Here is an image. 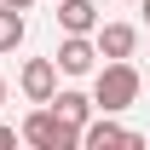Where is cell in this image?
I'll return each instance as SVG.
<instances>
[{"instance_id": "1", "label": "cell", "mask_w": 150, "mask_h": 150, "mask_svg": "<svg viewBox=\"0 0 150 150\" xmlns=\"http://www.w3.org/2000/svg\"><path fill=\"white\" fill-rule=\"evenodd\" d=\"M133 98H139V69H133L127 58H110L98 69V81H93V104L104 115H115V110H127Z\"/></svg>"}, {"instance_id": "2", "label": "cell", "mask_w": 150, "mask_h": 150, "mask_svg": "<svg viewBox=\"0 0 150 150\" xmlns=\"http://www.w3.org/2000/svg\"><path fill=\"white\" fill-rule=\"evenodd\" d=\"M18 133H23V139H29L35 150H75V144H81V127H75V121H64L52 104H40V110L29 115Z\"/></svg>"}, {"instance_id": "3", "label": "cell", "mask_w": 150, "mask_h": 150, "mask_svg": "<svg viewBox=\"0 0 150 150\" xmlns=\"http://www.w3.org/2000/svg\"><path fill=\"white\" fill-rule=\"evenodd\" d=\"M58 93V58H29L23 64V98L29 104H46Z\"/></svg>"}, {"instance_id": "4", "label": "cell", "mask_w": 150, "mask_h": 150, "mask_svg": "<svg viewBox=\"0 0 150 150\" xmlns=\"http://www.w3.org/2000/svg\"><path fill=\"white\" fill-rule=\"evenodd\" d=\"M93 58H98V40L64 35V46H58V69H64V75H93Z\"/></svg>"}, {"instance_id": "5", "label": "cell", "mask_w": 150, "mask_h": 150, "mask_svg": "<svg viewBox=\"0 0 150 150\" xmlns=\"http://www.w3.org/2000/svg\"><path fill=\"white\" fill-rule=\"evenodd\" d=\"M81 144H87V150H104V144H139V133H127V127H115L110 115L98 110L93 121L81 127Z\"/></svg>"}, {"instance_id": "6", "label": "cell", "mask_w": 150, "mask_h": 150, "mask_svg": "<svg viewBox=\"0 0 150 150\" xmlns=\"http://www.w3.org/2000/svg\"><path fill=\"white\" fill-rule=\"evenodd\" d=\"M58 23H64V35H93L98 29V6L93 0H58Z\"/></svg>"}, {"instance_id": "7", "label": "cell", "mask_w": 150, "mask_h": 150, "mask_svg": "<svg viewBox=\"0 0 150 150\" xmlns=\"http://www.w3.org/2000/svg\"><path fill=\"white\" fill-rule=\"evenodd\" d=\"M133 46H139L133 23H104L98 29V58H133Z\"/></svg>"}, {"instance_id": "8", "label": "cell", "mask_w": 150, "mask_h": 150, "mask_svg": "<svg viewBox=\"0 0 150 150\" xmlns=\"http://www.w3.org/2000/svg\"><path fill=\"white\" fill-rule=\"evenodd\" d=\"M46 104H52V110L64 115V121H75V127H87V121H93V110H98L93 98H87V93H75V87H64V93H52Z\"/></svg>"}, {"instance_id": "9", "label": "cell", "mask_w": 150, "mask_h": 150, "mask_svg": "<svg viewBox=\"0 0 150 150\" xmlns=\"http://www.w3.org/2000/svg\"><path fill=\"white\" fill-rule=\"evenodd\" d=\"M23 40V12H12V6H0V52H12Z\"/></svg>"}, {"instance_id": "10", "label": "cell", "mask_w": 150, "mask_h": 150, "mask_svg": "<svg viewBox=\"0 0 150 150\" xmlns=\"http://www.w3.org/2000/svg\"><path fill=\"white\" fill-rule=\"evenodd\" d=\"M0 6H12V12H29V6H35V0H0Z\"/></svg>"}, {"instance_id": "11", "label": "cell", "mask_w": 150, "mask_h": 150, "mask_svg": "<svg viewBox=\"0 0 150 150\" xmlns=\"http://www.w3.org/2000/svg\"><path fill=\"white\" fill-rule=\"evenodd\" d=\"M18 139H23V133H12V127H0V144H18Z\"/></svg>"}, {"instance_id": "12", "label": "cell", "mask_w": 150, "mask_h": 150, "mask_svg": "<svg viewBox=\"0 0 150 150\" xmlns=\"http://www.w3.org/2000/svg\"><path fill=\"white\" fill-rule=\"evenodd\" d=\"M139 6H144V23H150V0H139Z\"/></svg>"}, {"instance_id": "13", "label": "cell", "mask_w": 150, "mask_h": 150, "mask_svg": "<svg viewBox=\"0 0 150 150\" xmlns=\"http://www.w3.org/2000/svg\"><path fill=\"white\" fill-rule=\"evenodd\" d=\"M0 104H6V81H0Z\"/></svg>"}]
</instances>
